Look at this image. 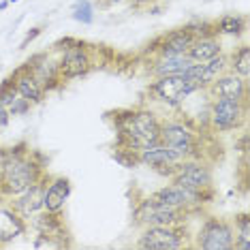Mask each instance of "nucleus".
<instances>
[{"mask_svg": "<svg viewBox=\"0 0 250 250\" xmlns=\"http://www.w3.org/2000/svg\"><path fill=\"white\" fill-rule=\"evenodd\" d=\"M45 158L30 150L26 141L7 147V163L0 173V199H13L26 192L45 175Z\"/></svg>", "mask_w": 250, "mask_h": 250, "instance_id": "obj_1", "label": "nucleus"}, {"mask_svg": "<svg viewBox=\"0 0 250 250\" xmlns=\"http://www.w3.org/2000/svg\"><path fill=\"white\" fill-rule=\"evenodd\" d=\"M116 116L118 139L116 147H126V150L139 152L150 146L158 144L161 137V118L150 107H133V109H120L113 113Z\"/></svg>", "mask_w": 250, "mask_h": 250, "instance_id": "obj_2", "label": "nucleus"}, {"mask_svg": "<svg viewBox=\"0 0 250 250\" xmlns=\"http://www.w3.org/2000/svg\"><path fill=\"white\" fill-rule=\"evenodd\" d=\"M158 141L163 146H167L180 161L203 156L199 128L190 120H184V118L161 120V137H158Z\"/></svg>", "mask_w": 250, "mask_h": 250, "instance_id": "obj_3", "label": "nucleus"}, {"mask_svg": "<svg viewBox=\"0 0 250 250\" xmlns=\"http://www.w3.org/2000/svg\"><path fill=\"white\" fill-rule=\"evenodd\" d=\"M169 182L182 186V188L197 192L206 199V203H212L214 199V171L203 158H186L175 165L173 173L169 175Z\"/></svg>", "mask_w": 250, "mask_h": 250, "instance_id": "obj_4", "label": "nucleus"}, {"mask_svg": "<svg viewBox=\"0 0 250 250\" xmlns=\"http://www.w3.org/2000/svg\"><path fill=\"white\" fill-rule=\"evenodd\" d=\"M188 212H182L171 206H165L156 197L147 195L133 209V223L137 227H156V225H184L188 220Z\"/></svg>", "mask_w": 250, "mask_h": 250, "instance_id": "obj_5", "label": "nucleus"}, {"mask_svg": "<svg viewBox=\"0 0 250 250\" xmlns=\"http://www.w3.org/2000/svg\"><path fill=\"white\" fill-rule=\"evenodd\" d=\"M199 88L195 82H190L188 77L184 75H163V77H152L150 86H147V92L154 96L156 101H161L163 105L171 107V109H178V107L184 105V101L192 96L195 92H199Z\"/></svg>", "mask_w": 250, "mask_h": 250, "instance_id": "obj_6", "label": "nucleus"}, {"mask_svg": "<svg viewBox=\"0 0 250 250\" xmlns=\"http://www.w3.org/2000/svg\"><path fill=\"white\" fill-rule=\"evenodd\" d=\"M248 118V101L235 99H212L209 101L208 122L216 133H233L242 128Z\"/></svg>", "mask_w": 250, "mask_h": 250, "instance_id": "obj_7", "label": "nucleus"}, {"mask_svg": "<svg viewBox=\"0 0 250 250\" xmlns=\"http://www.w3.org/2000/svg\"><path fill=\"white\" fill-rule=\"evenodd\" d=\"M188 242L184 225H156L144 227L137 240V248L141 250H178Z\"/></svg>", "mask_w": 250, "mask_h": 250, "instance_id": "obj_8", "label": "nucleus"}, {"mask_svg": "<svg viewBox=\"0 0 250 250\" xmlns=\"http://www.w3.org/2000/svg\"><path fill=\"white\" fill-rule=\"evenodd\" d=\"M233 244H235V231L231 220L206 216L197 231L195 246L201 250H233Z\"/></svg>", "mask_w": 250, "mask_h": 250, "instance_id": "obj_9", "label": "nucleus"}, {"mask_svg": "<svg viewBox=\"0 0 250 250\" xmlns=\"http://www.w3.org/2000/svg\"><path fill=\"white\" fill-rule=\"evenodd\" d=\"M58 66H60V77L62 82H73V79L86 77L94 66L92 60V49L88 43L75 39L69 47L62 49L58 56Z\"/></svg>", "mask_w": 250, "mask_h": 250, "instance_id": "obj_10", "label": "nucleus"}, {"mask_svg": "<svg viewBox=\"0 0 250 250\" xmlns=\"http://www.w3.org/2000/svg\"><path fill=\"white\" fill-rule=\"evenodd\" d=\"M58 56L60 54L52 49V52H41V54L30 56V58L24 62V66L32 73V77H35L47 92H52V90L60 88L62 83H64L62 77H60Z\"/></svg>", "mask_w": 250, "mask_h": 250, "instance_id": "obj_11", "label": "nucleus"}, {"mask_svg": "<svg viewBox=\"0 0 250 250\" xmlns=\"http://www.w3.org/2000/svg\"><path fill=\"white\" fill-rule=\"evenodd\" d=\"M152 197H156L165 206H171L175 209H182V212H188V214H195L206 206V199L201 195L182 188V186L173 184V182H169V184H165L158 190H154Z\"/></svg>", "mask_w": 250, "mask_h": 250, "instance_id": "obj_12", "label": "nucleus"}, {"mask_svg": "<svg viewBox=\"0 0 250 250\" xmlns=\"http://www.w3.org/2000/svg\"><path fill=\"white\" fill-rule=\"evenodd\" d=\"M195 41V35L190 32L188 26H180L173 28V30L165 32L158 39H154L150 45H147V52L152 56H178V54H186L190 47V43Z\"/></svg>", "mask_w": 250, "mask_h": 250, "instance_id": "obj_13", "label": "nucleus"}, {"mask_svg": "<svg viewBox=\"0 0 250 250\" xmlns=\"http://www.w3.org/2000/svg\"><path fill=\"white\" fill-rule=\"evenodd\" d=\"M28 227H32L35 233H43V235L56 237L64 244V248H71V235L69 229H66V223L62 220V212H47V209H41L28 220Z\"/></svg>", "mask_w": 250, "mask_h": 250, "instance_id": "obj_14", "label": "nucleus"}, {"mask_svg": "<svg viewBox=\"0 0 250 250\" xmlns=\"http://www.w3.org/2000/svg\"><path fill=\"white\" fill-rule=\"evenodd\" d=\"M208 94L212 99H235V101H248L250 99V86L248 79H244L235 73L227 71L223 73L212 86H208Z\"/></svg>", "mask_w": 250, "mask_h": 250, "instance_id": "obj_15", "label": "nucleus"}, {"mask_svg": "<svg viewBox=\"0 0 250 250\" xmlns=\"http://www.w3.org/2000/svg\"><path fill=\"white\" fill-rule=\"evenodd\" d=\"M137 163L144 165V167H150L152 171L161 173V175H171L175 165L180 163V158L173 154L171 150H169L167 146H163L161 141H158L156 146H150L146 147V150H141L137 154Z\"/></svg>", "mask_w": 250, "mask_h": 250, "instance_id": "obj_16", "label": "nucleus"}, {"mask_svg": "<svg viewBox=\"0 0 250 250\" xmlns=\"http://www.w3.org/2000/svg\"><path fill=\"white\" fill-rule=\"evenodd\" d=\"M73 192V184L64 175H47L43 186V209L47 212H62Z\"/></svg>", "mask_w": 250, "mask_h": 250, "instance_id": "obj_17", "label": "nucleus"}, {"mask_svg": "<svg viewBox=\"0 0 250 250\" xmlns=\"http://www.w3.org/2000/svg\"><path fill=\"white\" fill-rule=\"evenodd\" d=\"M45 180H47V173H45L43 178L37 182V184H32L26 192L13 197V201H11V208H13L15 212H18L21 218L26 220V223L37 212H41V209H43V186H45Z\"/></svg>", "mask_w": 250, "mask_h": 250, "instance_id": "obj_18", "label": "nucleus"}, {"mask_svg": "<svg viewBox=\"0 0 250 250\" xmlns=\"http://www.w3.org/2000/svg\"><path fill=\"white\" fill-rule=\"evenodd\" d=\"M192 60L186 54L178 56H152L147 62V75L163 77V75H184Z\"/></svg>", "mask_w": 250, "mask_h": 250, "instance_id": "obj_19", "label": "nucleus"}, {"mask_svg": "<svg viewBox=\"0 0 250 250\" xmlns=\"http://www.w3.org/2000/svg\"><path fill=\"white\" fill-rule=\"evenodd\" d=\"M11 75H13V79H15V88H18V94L21 96V99L30 101L32 105L43 103L45 96H47V90H45L41 83L32 77V73L28 71L24 64L18 66V69L11 73Z\"/></svg>", "mask_w": 250, "mask_h": 250, "instance_id": "obj_20", "label": "nucleus"}, {"mask_svg": "<svg viewBox=\"0 0 250 250\" xmlns=\"http://www.w3.org/2000/svg\"><path fill=\"white\" fill-rule=\"evenodd\" d=\"M28 231V223L13 208L0 206V246H7Z\"/></svg>", "mask_w": 250, "mask_h": 250, "instance_id": "obj_21", "label": "nucleus"}, {"mask_svg": "<svg viewBox=\"0 0 250 250\" xmlns=\"http://www.w3.org/2000/svg\"><path fill=\"white\" fill-rule=\"evenodd\" d=\"M223 54V41H220L218 35H206V37H197L195 41L190 43L188 52L186 56L192 60V62H208L209 58H214V56Z\"/></svg>", "mask_w": 250, "mask_h": 250, "instance_id": "obj_22", "label": "nucleus"}, {"mask_svg": "<svg viewBox=\"0 0 250 250\" xmlns=\"http://www.w3.org/2000/svg\"><path fill=\"white\" fill-rule=\"evenodd\" d=\"M227 71H229V56L225 52L209 58L208 62H201V69H199V88L206 90Z\"/></svg>", "mask_w": 250, "mask_h": 250, "instance_id": "obj_23", "label": "nucleus"}, {"mask_svg": "<svg viewBox=\"0 0 250 250\" xmlns=\"http://www.w3.org/2000/svg\"><path fill=\"white\" fill-rule=\"evenodd\" d=\"M248 28V20L242 13H227L214 21V30L218 37H242Z\"/></svg>", "mask_w": 250, "mask_h": 250, "instance_id": "obj_24", "label": "nucleus"}, {"mask_svg": "<svg viewBox=\"0 0 250 250\" xmlns=\"http://www.w3.org/2000/svg\"><path fill=\"white\" fill-rule=\"evenodd\" d=\"M229 71L250 82V47L246 43L229 54Z\"/></svg>", "mask_w": 250, "mask_h": 250, "instance_id": "obj_25", "label": "nucleus"}, {"mask_svg": "<svg viewBox=\"0 0 250 250\" xmlns=\"http://www.w3.org/2000/svg\"><path fill=\"white\" fill-rule=\"evenodd\" d=\"M233 231H235V244L233 250H250V216L246 212L235 214L231 220Z\"/></svg>", "mask_w": 250, "mask_h": 250, "instance_id": "obj_26", "label": "nucleus"}, {"mask_svg": "<svg viewBox=\"0 0 250 250\" xmlns=\"http://www.w3.org/2000/svg\"><path fill=\"white\" fill-rule=\"evenodd\" d=\"M73 20L83 26H90L94 21V4L90 0H75V4H73Z\"/></svg>", "mask_w": 250, "mask_h": 250, "instance_id": "obj_27", "label": "nucleus"}, {"mask_svg": "<svg viewBox=\"0 0 250 250\" xmlns=\"http://www.w3.org/2000/svg\"><path fill=\"white\" fill-rule=\"evenodd\" d=\"M18 96H20V94H18V88H15L13 75L4 77L2 82H0V103H2L4 107H9L15 99H18Z\"/></svg>", "mask_w": 250, "mask_h": 250, "instance_id": "obj_28", "label": "nucleus"}, {"mask_svg": "<svg viewBox=\"0 0 250 250\" xmlns=\"http://www.w3.org/2000/svg\"><path fill=\"white\" fill-rule=\"evenodd\" d=\"M32 248L41 250V248H52V250H58V248H64V244L56 237H49V235H43V233H37L35 235V242H32Z\"/></svg>", "mask_w": 250, "mask_h": 250, "instance_id": "obj_29", "label": "nucleus"}, {"mask_svg": "<svg viewBox=\"0 0 250 250\" xmlns=\"http://www.w3.org/2000/svg\"><path fill=\"white\" fill-rule=\"evenodd\" d=\"M30 107H32V103L30 101H26V99H21V96H18V99L11 103L7 109H9V116L13 118V116H26L28 111H30Z\"/></svg>", "mask_w": 250, "mask_h": 250, "instance_id": "obj_30", "label": "nucleus"}, {"mask_svg": "<svg viewBox=\"0 0 250 250\" xmlns=\"http://www.w3.org/2000/svg\"><path fill=\"white\" fill-rule=\"evenodd\" d=\"M41 32H43V28H41V26L32 28V32H28V35H26V39H24V41H21V45H20V49H24V47H28V43H32V41H35V39H37L39 35H41Z\"/></svg>", "mask_w": 250, "mask_h": 250, "instance_id": "obj_31", "label": "nucleus"}, {"mask_svg": "<svg viewBox=\"0 0 250 250\" xmlns=\"http://www.w3.org/2000/svg\"><path fill=\"white\" fill-rule=\"evenodd\" d=\"M11 120V116H9V109L4 107L2 103H0V133H2L4 128H7V124Z\"/></svg>", "mask_w": 250, "mask_h": 250, "instance_id": "obj_32", "label": "nucleus"}, {"mask_svg": "<svg viewBox=\"0 0 250 250\" xmlns=\"http://www.w3.org/2000/svg\"><path fill=\"white\" fill-rule=\"evenodd\" d=\"M150 2H154V0H130V7L141 9V7H146V4H150Z\"/></svg>", "mask_w": 250, "mask_h": 250, "instance_id": "obj_33", "label": "nucleus"}, {"mask_svg": "<svg viewBox=\"0 0 250 250\" xmlns=\"http://www.w3.org/2000/svg\"><path fill=\"white\" fill-rule=\"evenodd\" d=\"M4 163H7V147H0V173L4 169Z\"/></svg>", "mask_w": 250, "mask_h": 250, "instance_id": "obj_34", "label": "nucleus"}, {"mask_svg": "<svg viewBox=\"0 0 250 250\" xmlns=\"http://www.w3.org/2000/svg\"><path fill=\"white\" fill-rule=\"evenodd\" d=\"M101 2H103V7H111V4H118L122 0H101Z\"/></svg>", "mask_w": 250, "mask_h": 250, "instance_id": "obj_35", "label": "nucleus"}, {"mask_svg": "<svg viewBox=\"0 0 250 250\" xmlns=\"http://www.w3.org/2000/svg\"><path fill=\"white\" fill-rule=\"evenodd\" d=\"M7 7H9V0H2L0 2V11H7Z\"/></svg>", "mask_w": 250, "mask_h": 250, "instance_id": "obj_36", "label": "nucleus"}, {"mask_svg": "<svg viewBox=\"0 0 250 250\" xmlns=\"http://www.w3.org/2000/svg\"><path fill=\"white\" fill-rule=\"evenodd\" d=\"M15 2H20V0H9V4H15Z\"/></svg>", "mask_w": 250, "mask_h": 250, "instance_id": "obj_37", "label": "nucleus"}]
</instances>
